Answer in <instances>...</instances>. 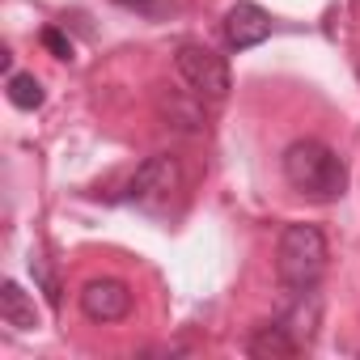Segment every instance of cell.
<instances>
[{
  "instance_id": "obj_1",
  "label": "cell",
  "mask_w": 360,
  "mask_h": 360,
  "mask_svg": "<svg viewBox=\"0 0 360 360\" xmlns=\"http://www.w3.org/2000/svg\"><path fill=\"white\" fill-rule=\"evenodd\" d=\"M284 178L292 191L318 204H335L347 191V165L322 140H292L284 148Z\"/></svg>"
},
{
  "instance_id": "obj_2",
  "label": "cell",
  "mask_w": 360,
  "mask_h": 360,
  "mask_svg": "<svg viewBox=\"0 0 360 360\" xmlns=\"http://www.w3.org/2000/svg\"><path fill=\"white\" fill-rule=\"evenodd\" d=\"M326 271V238L318 225H288L280 233V246H276V276L288 292H305V288H318Z\"/></svg>"
},
{
  "instance_id": "obj_3",
  "label": "cell",
  "mask_w": 360,
  "mask_h": 360,
  "mask_svg": "<svg viewBox=\"0 0 360 360\" xmlns=\"http://www.w3.org/2000/svg\"><path fill=\"white\" fill-rule=\"evenodd\" d=\"M174 72L183 77V85L191 94H200L204 102H225L233 81H229V64L225 56H217L212 47L204 43H183L174 51Z\"/></svg>"
},
{
  "instance_id": "obj_4",
  "label": "cell",
  "mask_w": 360,
  "mask_h": 360,
  "mask_svg": "<svg viewBox=\"0 0 360 360\" xmlns=\"http://www.w3.org/2000/svg\"><path fill=\"white\" fill-rule=\"evenodd\" d=\"M178 183H183V169H178V157L169 153H153L136 174H131V187H127V200L140 204V208H153V204H165Z\"/></svg>"
},
{
  "instance_id": "obj_5",
  "label": "cell",
  "mask_w": 360,
  "mask_h": 360,
  "mask_svg": "<svg viewBox=\"0 0 360 360\" xmlns=\"http://www.w3.org/2000/svg\"><path fill=\"white\" fill-rule=\"evenodd\" d=\"M81 314L89 322H123L131 314V288L123 280H110V276L89 280L81 288Z\"/></svg>"
},
{
  "instance_id": "obj_6",
  "label": "cell",
  "mask_w": 360,
  "mask_h": 360,
  "mask_svg": "<svg viewBox=\"0 0 360 360\" xmlns=\"http://www.w3.org/2000/svg\"><path fill=\"white\" fill-rule=\"evenodd\" d=\"M225 39H229L233 51H250V47L267 43V39H271V18H267V9L250 5V0H238V5L225 13Z\"/></svg>"
},
{
  "instance_id": "obj_7",
  "label": "cell",
  "mask_w": 360,
  "mask_h": 360,
  "mask_svg": "<svg viewBox=\"0 0 360 360\" xmlns=\"http://www.w3.org/2000/svg\"><path fill=\"white\" fill-rule=\"evenodd\" d=\"M157 115L165 119V127H178V131H204L208 119H204V98L200 94H178V89H161L157 94Z\"/></svg>"
},
{
  "instance_id": "obj_8",
  "label": "cell",
  "mask_w": 360,
  "mask_h": 360,
  "mask_svg": "<svg viewBox=\"0 0 360 360\" xmlns=\"http://www.w3.org/2000/svg\"><path fill=\"white\" fill-rule=\"evenodd\" d=\"M0 318H5V326H13V330H39V326H43L34 297H30L18 280H5V284H0Z\"/></svg>"
},
{
  "instance_id": "obj_9",
  "label": "cell",
  "mask_w": 360,
  "mask_h": 360,
  "mask_svg": "<svg viewBox=\"0 0 360 360\" xmlns=\"http://www.w3.org/2000/svg\"><path fill=\"white\" fill-rule=\"evenodd\" d=\"M297 352H301V343L292 339V330L284 322H267L246 339V356H255V360H292Z\"/></svg>"
},
{
  "instance_id": "obj_10",
  "label": "cell",
  "mask_w": 360,
  "mask_h": 360,
  "mask_svg": "<svg viewBox=\"0 0 360 360\" xmlns=\"http://www.w3.org/2000/svg\"><path fill=\"white\" fill-rule=\"evenodd\" d=\"M288 330H292V339L305 347V343H314V335H318V322H322V297L314 292V288H305V292H297V305L280 318Z\"/></svg>"
},
{
  "instance_id": "obj_11",
  "label": "cell",
  "mask_w": 360,
  "mask_h": 360,
  "mask_svg": "<svg viewBox=\"0 0 360 360\" xmlns=\"http://www.w3.org/2000/svg\"><path fill=\"white\" fill-rule=\"evenodd\" d=\"M5 94H9V102H13L18 110H39V106H43V98H47L34 72H9Z\"/></svg>"
},
{
  "instance_id": "obj_12",
  "label": "cell",
  "mask_w": 360,
  "mask_h": 360,
  "mask_svg": "<svg viewBox=\"0 0 360 360\" xmlns=\"http://www.w3.org/2000/svg\"><path fill=\"white\" fill-rule=\"evenodd\" d=\"M43 47H47L56 60H72V43H68L60 30H43Z\"/></svg>"
},
{
  "instance_id": "obj_13",
  "label": "cell",
  "mask_w": 360,
  "mask_h": 360,
  "mask_svg": "<svg viewBox=\"0 0 360 360\" xmlns=\"http://www.w3.org/2000/svg\"><path fill=\"white\" fill-rule=\"evenodd\" d=\"M119 5H127V9H148L153 0H119Z\"/></svg>"
}]
</instances>
